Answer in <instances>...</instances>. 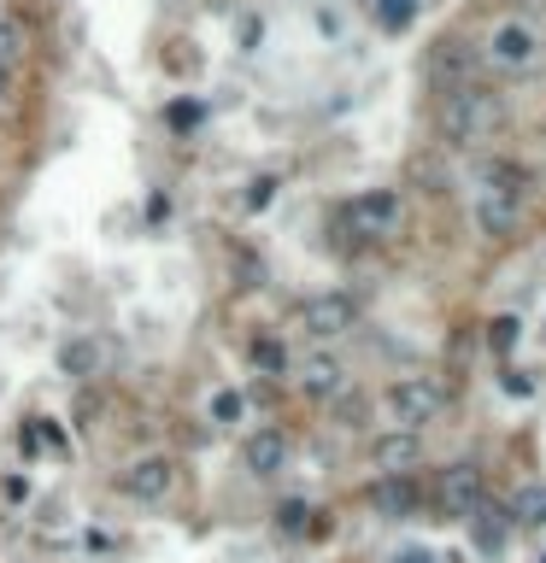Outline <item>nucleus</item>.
Listing matches in <instances>:
<instances>
[{
  "mask_svg": "<svg viewBox=\"0 0 546 563\" xmlns=\"http://www.w3.org/2000/svg\"><path fill=\"white\" fill-rule=\"evenodd\" d=\"M487 346H494V358H506V364H511V353L523 346V317H517V311H499L494 323H487Z\"/></svg>",
  "mask_w": 546,
  "mask_h": 563,
  "instance_id": "obj_18",
  "label": "nucleus"
},
{
  "mask_svg": "<svg viewBox=\"0 0 546 563\" xmlns=\"http://www.w3.org/2000/svg\"><path fill=\"white\" fill-rule=\"evenodd\" d=\"M170 487H177V464L165 452H148V458H129L118 470V494L129 504H165Z\"/></svg>",
  "mask_w": 546,
  "mask_h": 563,
  "instance_id": "obj_7",
  "label": "nucleus"
},
{
  "mask_svg": "<svg viewBox=\"0 0 546 563\" xmlns=\"http://www.w3.org/2000/svg\"><path fill=\"white\" fill-rule=\"evenodd\" d=\"M470 223H477L482 241H511L517 229H523V194L477 182V194H470Z\"/></svg>",
  "mask_w": 546,
  "mask_h": 563,
  "instance_id": "obj_6",
  "label": "nucleus"
},
{
  "mask_svg": "<svg viewBox=\"0 0 546 563\" xmlns=\"http://www.w3.org/2000/svg\"><path fill=\"white\" fill-rule=\"evenodd\" d=\"M499 387H506V399H535V370H523V364H506V375H499Z\"/></svg>",
  "mask_w": 546,
  "mask_h": 563,
  "instance_id": "obj_24",
  "label": "nucleus"
},
{
  "mask_svg": "<svg viewBox=\"0 0 546 563\" xmlns=\"http://www.w3.org/2000/svg\"><path fill=\"white\" fill-rule=\"evenodd\" d=\"M370 470L377 475L423 470V435H411V428H382V435H370Z\"/></svg>",
  "mask_w": 546,
  "mask_h": 563,
  "instance_id": "obj_10",
  "label": "nucleus"
},
{
  "mask_svg": "<svg viewBox=\"0 0 546 563\" xmlns=\"http://www.w3.org/2000/svg\"><path fill=\"white\" fill-rule=\"evenodd\" d=\"M394 563H441V552H429V546H399Z\"/></svg>",
  "mask_w": 546,
  "mask_h": 563,
  "instance_id": "obj_26",
  "label": "nucleus"
},
{
  "mask_svg": "<svg viewBox=\"0 0 546 563\" xmlns=\"http://www.w3.org/2000/svg\"><path fill=\"white\" fill-rule=\"evenodd\" d=\"M24 53H30V36H24V24L18 18H7V12H0V65H18Z\"/></svg>",
  "mask_w": 546,
  "mask_h": 563,
  "instance_id": "obj_22",
  "label": "nucleus"
},
{
  "mask_svg": "<svg viewBox=\"0 0 546 563\" xmlns=\"http://www.w3.org/2000/svg\"><path fill=\"white\" fill-rule=\"evenodd\" d=\"M294 323H300V335H312V341H335V335H347V329H358V299L347 287H323V294H306L294 306Z\"/></svg>",
  "mask_w": 546,
  "mask_h": 563,
  "instance_id": "obj_3",
  "label": "nucleus"
},
{
  "mask_svg": "<svg viewBox=\"0 0 546 563\" xmlns=\"http://www.w3.org/2000/svg\"><path fill=\"white\" fill-rule=\"evenodd\" d=\"M477 65H482V53H477V41H435V53H429V77L435 82H447V89H465L470 77H477Z\"/></svg>",
  "mask_w": 546,
  "mask_h": 563,
  "instance_id": "obj_13",
  "label": "nucleus"
},
{
  "mask_svg": "<svg viewBox=\"0 0 546 563\" xmlns=\"http://www.w3.org/2000/svg\"><path fill=\"white\" fill-rule=\"evenodd\" d=\"M506 516L517 534H541L546 528V482L541 475H523V482L506 494Z\"/></svg>",
  "mask_w": 546,
  "mask_h": 563,
  "instance_id": "obj_14",
  "label": "nucleus"
},
{
  "mask_svg": "<svg viewBox=\"0 0 546 563\" xmlns=\"http://www.w3.org/2000/svg\"><path fill=\"white\" fill-rule=\"evenodd\" d=\"M247 358H253L258 375H289V370H294L289 341H277V335H253V341H247Z\"/></svg>",
  "mask_w": 546,
  "mask_h": 563,
  "instance_id": "obj_17",
  "label": "nucleus"
},
{
  "mask_svg": "<svg viewBox=\"0 0 546 563\" xmlns=\"http://www.w3.org/2000/svg\"><path fill=\"white\" fill-rule=\"evenodd\" d=\"M382 406H388V417H394V428L423 435L429 423H441V417L453 411V394H447L441 375H399V382H388Z\"/></svg>",
  "mask_w": 546,
  "mask_h": 563,
  "instance_id": "obj_2",
  "label": "nucleus"
},
{
  "mask_svg": "<svg viewBox=\"0 0 546 563\" xmlns=\"http://www.w3.org/2000/svg\"><path fill=\"white\" fill-rule=\"evenodd\" d=\"M341 229L358 235V241L399 235V194L394 188H365V194H353L347 206H341Z\"/></svg>",
  "mask_w": 546,
  "mask_h": 563,
  "instance_id": "obj_4",
  "label": "nucleus"
},
{
  "mask_svg": "<svg viewBox=\"0 0 546 563\" xmlns=\"http://www.w3.org/2000/svg\"><path fill=\"white\" fill-rule=\"evenodd\" d=\"M541 335H546V329H541Z\"/></svg>",
  "mask_w": 546,
  "mask_h": 563,
  "instance_id": "obj_29",
  "label": "nucleus"
},
{
  "mask_svg": "<svg viewBox=\"0 0 546 563\" xmlns=\"http://www.w3.org/2000/svg\"><path fill=\"white\" fill-rule=\"evenodd\" d=\"M289 458H294V440H289V428H253L247 440H241V464H247V475H258V482H270V475H282L289 470Z\"/></svg>",
  "mask_w": 546,
  "mask_h": 563,
  "instance_id": "obj_11",
  "label": "nucleus"
},
{
  "mask_svg": "<svg viewBox=\"0 0 546 563\" xmlns=\"http://www.w3.org/2000/svg\"><path fill=\"white\" fill-rule=\"evenodd\" d=\"M506 124V106H499V94L477 89V82H465V89H447L435 106V129L447 148H477V141H487L494 129Z\"/></svg>",
  "mask_w": 546,
  "mask_h": 563,
  "instance_id": "obj_1",
  "label": "nucleus"
},
{
  "mask_svg": "<svg viewBox=\"0 0 546 563\" xmlns=\"http://www.w3.org/2000/svg\"><path fill=\"white\" fill-rule=\"evenodd\" d=\"M165 124L177 129V136H194V129L206 124V100H170V106H165Z\"/></svg>",
  "mask_w": 546,
  "mask_h": 563,
  "instance_id": "obj_23",
  "label": "nucleus"
},
{
  "mask_svg": "<svg viewBox=\"0 0 546 563\" xmlns=\"http://www.w3.org/2000/svg\"><path fill=\"white\" fill-rule=\"evenodd\" d=\"M270 194H277V177H258V182L247 188V212H265Z\"/></svg>",
  "mask_w": 546,
  "mask_h": 563,
  "instance_id": "obj_25",
  "label": "nucleus"
},
{
  "mask_svg": "<svg viewBox=\"0 0 546 563\" xmlns=\"http://www.w3.org/2000/svg\"><path fill=\"white\" fill-rule=\"evenodd\" d=\"M106 370V346H100L94 335H71L60 346V375H71V382H89V375Z\"/></svg>",
  "mask_w": 546,
  "mask_h": 563,
  "instance_id": "obj_16",
  "label": "nucleus"
},
{
  "mask_svg": "<svg viewBox=\"0 0 546 563\" xmlns=\"http://www.w3.org/2000/svg\"><path fill=\"white\" fill-rule=\"evenodd\" d=\"M294 387L312 399V406H323V399H341V394H347V364H341V358H312V364L294 375Z\"/></svg>",
  "mask_w": 546,
  "mask_h": 563,
  "instance_id": "obj_15",
  "label": "nucleus"
},
{
  "mask_svg": "<svg viewBox=\"0 0 546 563\" xmlns=\"http://www.w3.org/2000/svg\"><path fill=\"white\" fill-rule=\"evenodd\" d=\"M541 563H546V552H541Z\"/></svg>",
  "mask_w": 546,
  "mask_h": 563,
  "instance_id": "obj_28",
  "label": "nucleus"
},
{
  "mask_svg": "<svg viewBox=\"0 0 546 563\" xmlns=\"http://www.w3.org/2000/svg\"><path fill=\"white\" fill-rule=\"evenodd\" d=\"M0 106H12V71L0 65Z\"/></svg>",
  "mask_w": 546,
  "mask_h": 563,
  "instance_id": "obj_27",
  "label": "nucleus"
},
{
  "mask_svg": "<svg viewBox=\"0 0 546 563\" xmlns=\"http://www.w3.org/2000/svg\"><path fill=\"white\" fill-rule=\"evenodd\" d=\"M370 18L382 24V30H406L411 18H418V0H365Z\"/></svg>",
  "mask_w": 546,
  "mask_h": 563,
  "instance_id": "obj_20",
  "label": "nucleus"
},
{
  "mask_svg": "<svg viewBox=\"0 0 546 563\" xmlns=\"http://www.w3.org/2000/svg\"><path fill=\"white\" fill-rule=\"evenodd\" d=\"M365 504H370V516H382V523H411V516L423 511L418 475H377Z\"/></svg>",
  "mask_w": 546,
  "mask_h": 563,
  "instance_id": "obj_9",
  "label": "nucleus"
},
{
  "mask_svg": "<svg viewBox=\"0 0 546 563\" xmlns=\"http://www.w3.org/2000/svg\"><path fill=\"white\" fill-rule=\"evenodd\" d=\"M546 60V36L529 18H506L487 36V65L494 71H535Z\"/></svg>",
  "mask_w": 546,
  "mask_h": 563,
  "instance_id": "obj_5",
  "label": "nucleus"
},
{
  "mask_svg": "<svg viewBox=\"0 0 546 563\" xmlns=\"http://www.w3.org/2000/svg\"><path fill=\"white\" fill-rule=\"evenodd\" d=\"M277 534H289V540H300V534H318V523H312V504L306 499H282L277 504Z\"/></svg>",
  "mask_w": 546,
  "mask_h": 563,
  "instance_id": "obj_19",
  "label": "nucleus"
},
{
  "mask_svg": "<svg viewBox=\"0 0 546 563\" xmlns=\"http://www.w3.org/2000/svg\"><path fill=\"white\" fill-rule=\"evenodd\" d=\"M465 528H470V546H477L482 558H499L506 552V540H511V516H506V499H494V494H482V504L465 516Z\"/></svg>",
  "mask_w": 546,
  "mask_h": 563,
  "instance_id": "obj_12",
  "label": "nucleus"
},
{
  "mask_svg": "<svg viewBox=\"0 0 546 563\" xmlns=\"http://www.w3.org/2000/svg\"><path fill=\"white\" fill-rule=\"evenodd\" d=\"M482 494H487V475H482V464H470V458H458V464H447L435 475V504L453 516V523H465V516L482 504Z\"/></svg>",
  "mask_w": 546,
  "mask_h": 563,
  "instance_id": "obj_8",
  "label": "nucleus"
},
{
  "mask_svg": "<svg viewBox=\"0 0 546 563\" xmlns=\"http://www.w3.org/2000/svg\"><path fill=\"white\" fill-rule=\"evenodd\" d=\"M206 411H212V423H218V428H236L241 417H247V394H236V387H218Z\"/></svg>",
  "mask_w": 546,
  "mask_h": 563,
  "instance_id": "obj_21",
  "label": "nucleus"
}]
</instances>
